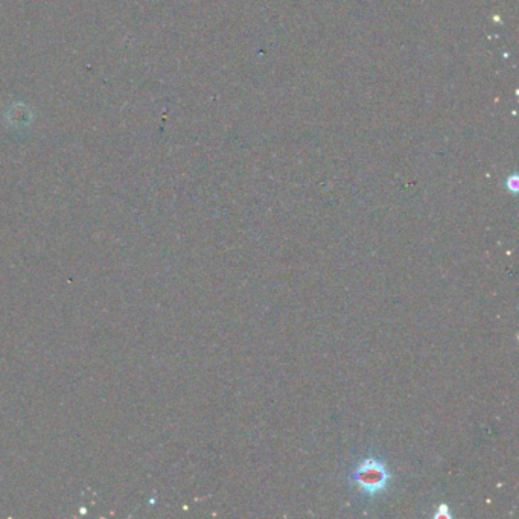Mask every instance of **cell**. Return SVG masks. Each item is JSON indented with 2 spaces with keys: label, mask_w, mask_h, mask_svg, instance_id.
Instances as JSON below:
<instances>
[{
  "label": "cell",
  "mask_w": 519,
  "mask_h": 519,
  "mask_svg": "<svg viewBox=\"0 0 519 519\" xmlns=\"http://www.w3.org/2000/svg\"><path fill=\"white\" fill-rule=\"evenodd\" d=\"M390 471L387 464L378 459H365L355 467L350 480L360 489L370 496L378 495L387 489L390 483Z\"/></svg>",
  "instance_id": "obj_1"
},
{
  "label": "cell",
  "mask_w": 519,
  "mask_h": 519,
  "mask_svg": "<svg viewBox=\"0 0 519 519\" xmlns=\"http://www.w3.org/2000/svg\"><path fill=\"white\" fill-rule=\"evenodd\" d=\"M434 518H437V519H450V518H451V515H450V507L445 506V504H442V506L439 507V511H437V512L434 513Z\"/></svg>",
  "instance_id": "obj_2"
}]
</instances>
